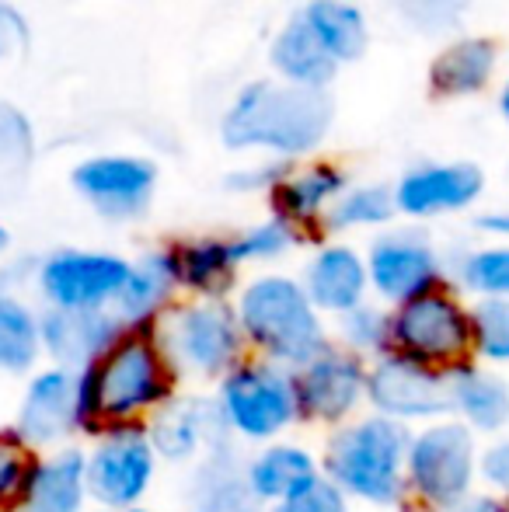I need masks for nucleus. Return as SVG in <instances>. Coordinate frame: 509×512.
Wrapping results in <instances>:
<instances>
[{
	"label": "nucleus",
	"mask_w": 509,
	"mask_h": 512,
	"mask_svg": "<svg viewBox=\"0 0 509 512\" xmlns=\"http://www.w3.org/2000/svg\"><path fill=\"white\" fill-rule=\"evenodd\" d=\"M335 126V102L328 91H307L276 77L241 84L220 112V143L234 154L311 161Z\"/></svg>",
	"instance_id": "nucleus-1"
},
{
	"label": "nucleus",
	"mask_w": 509,
	"mask_h": 512,
	"mask_svg": "<svg viewBox=\"0 0 509 512\" xmlns=\"http://www.w3.org/2000/svg\"><path fill=\"white\" fill-rule=\"evenodd\" d=\"M171 370L154 328H126L102 359L81 370V432L102 436L116 425H140L175 401Z\"/></svg>",
	"instance_id": "nucleus-2"
},
{
	"label": "nucleus",
	"mask_w": 509,
	"mask_h": 512,
	"mask_svg": "<svg viewBox=\"0 0 509 512\" xmlns=\"http://www.w3.org/2000/svg\"><path fill=\"white\" fill-rule=\"evenodd\" d=\"M231 304L248 349L286 370H300L332 345L325 317L314 310L297 276L258 272L238 286Z\"/></svg>",
	"instance_id": "nucleus-3"
},
{
	"label": "nucleus",
	"mask_w": 509,
	"mask_h": 512,
	"mask_svg": "<svg viewBox=\"0 0 509 512\" xmlns=\"http://www.w3.org/2000/svg\"><path fill=\"white\" fill-rule=\"evenodd\" d=\"M408 425L384 415H363L332 432L321 460V474L346 499H360L377 509H394L408 499L405 457Z\"/></svg>",
	"instance_id": "nucleus-4"
},
{
	"label": "nucleus",
	"mask_w": 509,
	"mask_h": 512,
	"mask_svg": "<svg viewBox=\"0 0 509 512\" xmlns=\"http://www.w3.org/2000/svg\"><path fill=\"white\" fill-rule=\"evenodd\" d=\"M154 335L171 370L192 380H224L248 349L231 300H178Z\"/></svg>",
	"instance_id": "nucleus-5"
},
{
	"label": "nucleus",
	"mask_w": 509,
	"mask_h": 512,
	"mask_svg": "<svg viewBox=\"0 0 509 512\" xmlns=\"http://www.w3.org/2000/svg\"><path fill=\"white\" fill-rule=\"evenodd\" d=\"M391 352L440 373L475 363L471 307L450 286L391 307Z\"/></svg>",
	"instance_id": "nucleus-6"
},
{
	"label": "nucleus",
	"mask_w": 509,
	"mask_h": 512,
	"mask_svg": "<svg viewBox=\"0 0 509 512\" xmlns=\"http://www.w3.org/2000/svg\"><path fill=\"white\" fill-rule=\"evenodd\" d=\"M217 405L231 436L276 443L300 418L297 377L269 359H241L224 380H217Z\"/></svg>",
	"instance_id": "nucleus-7"
},
{
	"label": "nucleus",
	"mask_w": 509,
	"mask_h": 512,
	"mask_svg": "<svg viewBox=\"0 0 509 512\" xmlns=\"http://www.w3.org/2000/svg\"><path fill=\"white\" fill-rule=\"evenodd\" d=\"M478 478L475 432L457 418H436L408 439L405 481L408 492L433 512L464 502Z\"/></svg>",
	"instance_id": "nucleus-8"
},
{
	"label": "nucleus",
	"mask_w": 509,
	"mask_h": 512,
	"mask_svg": "<svg viewBox=\"0 0 509 512\" xmlns=\"http://www.w3.org/2000/svg\"><path fill=\"white\" fill-rule=\"evenodd\" d=\"M367 258L370 293L381 304L398 307L429 290L450 286V265L443 262L433 237L419 227H387L374 234L363 251Z\"/></svg>",
	"instance_id": "nucleus-9"
},
{
	"label": "nucleus",
	"mask_w": 509,
	"mask_h": 512,
	"mask_svg": "<svg viewBox=\"0 0 509 512\" xmlns=\"http://www.w3.org/2000/svg\"><path fill=\"white\" fill-rule=\"evenodd\" d=\"M129 276L116 251L56 248L35 262V293L46 310H112Z\"/></svg>",
	"instance_id": "nucleus-10"
},
{
	"label": "nucleus",
	"mask_w": 509,
	"mask_h": 512,
	"mask_svg": "<svg viewBox=\"0 0 509 512\" xmlns=\"http://www.w3.org/2000/svg\"><path fill=\"white\" fill-rule=\"evenodd\" d=\"M157 474V453L147 425H116L88 453V499L102 512H123L143 502Z\"/></svg>",
	"instance_id": "nucleus-11"
},
{
	"label": "nucleus",
	"mask_w": 509,
	"mask_h": 512,
	"mask_svg": "<svg viewBox=\"0 0 509 512\" xmlns=\"http://www.w3.org/2000/svg\"><path fill=\"white\" fill-rule=\"evenodd\" d=\"M70 185L102 220L133 223L157 196V164L143 154H91L74 164Z\"/></svg>",
	"instance_id": "nucleus-12"
},
{
	"label": "nucleus",
	"mask_w": 509,
	"mask_h": 512,
	"mask_svg": "<svg viewBox=\"0 0 509 512\" xmlns=\"http://www.w3.org/2000/svg\"><path fill=\"white\" fill-rule=\"evenodd\" d=\"M367 401L391 422H436L450 415V373L387 352L367 366Z\"/></svg>",
	"instance_id": "nucleus-13"
},
{
	"label": "nucleus",
	"mask_w": 509,
	"mask_h": 512,
	"mask_svg": "<svg viewBox=\"0 0 509 512\" xmlns=\"http://www.w3.org/2000/svg\"><path fill=\"white\" fill-rule=\"evenodd\" d=\"M297 377L300 418L321 425H346V418L367 401V359L342 345H328L325 352L293 370Z\"/></svg>",
	"instance_id": "nucleus-14"
},
{
	"label": "nucleus",
	"mask_w": 509,
	"mask_h": 512,
	"mask_svg": "<svg viewBox=\"0 0 509 512\" xmlns=\"http://www.w3.org/2000/svg\"><path fill=\"white\" fill-rule=\"evenodd\" d=\"M398 216L436 220L468 213L485 192V171L475 161H419L391 185Z\"/></svg>",
	"instance_id": "nucleus-15"
},
{
	"label": "nucleus",
	"mask_w": 509,
	"mask_h": 512,
	"mask_svg": "<svg viewBox=\"0 0 509 512\" xmlns=\"http://www.w3.org/2000/svg\"><path fill=\"white\" fill-rule=\"evenodd\" d=\"M14 432L32 450L60 446L67 436L81 432V373L67 366H49L32 373L25 398L18 405Z\"/></svg>",
	"instance_id": "nucleus-16"
},
{
	"label": "nucleus",
	"mask_w": 509,
	"mask_h": 512,
	"mask_svg": "<svg viewBox=\"0 0 509 512\" xmlns=\"http://www.w3.org/2000/svg\"><path fill=\"white\" fill-rule=\"evenodd\" d=\"M147 436L157 457L171 464L206 457L234 443L217 398H175L147 418Z\"/></svg>",
	"instance_id": "nucleus-17"
},
{
	"label": "nucleus",
	"mask_w": 509,
	"mask_h": 512,
	"mask_svg": "<svg viewBox=\"0 0 509 512\" xmlns=\"http://www.w3.org/2000/svg\"><path fill=\"white\" fill-rule=\"evenodd\" d=\"M300 286L311 297L314 310L321 317H346L349 310L363 307L370 297V279H367V258L356 244L346 241H325L311 251L300 272Z\"/></svg>",
	"instance_id": "nucleus-18"
},
{
	"label": "nucleus",
	"mask_w": 509,
	"mask_h": 512,
	"mask_svg": "<svg viewBox=\"0 0 509 512\" xmlns=\"http://www.w3.org/2000/svg\"><path fill=\"white\" fill-rule=\"evenodd\" d=\"M346 189H349V175L335 161L311 157V161L290 164V171L269 192V216H279L293 230L311 237L314 230L325 227L328 209L335 206V199Z\"/></svg>",
	"instance_id": "nucleus-19"
},
{
	"label": "nucleus",
	"mask_w": 509,
	"mask_h": 512,
	"mask_svg": "<svg viewBox=\"0 0 509 512\" xmlns=\"http://www.w3.org/2000/svg\"><path fill=\"white\" fill-rule=\"evenodd\" d=\"M123 331V321L112 310H42L39 314L42 356L77 373L102 359Z\"/></svg>",
	"instance_id": "nucleus-20"
},
{
	"label": "nucleus",
	"mask_w": 509,
	"mask_h": 512,
	"mask_svg": "<svg viewBox=\"0 0 509 512\" xmlns=\"http://www.w3.org/2000/svg\"><path fill=\"white\" fill-rule=\"evenodd\" d=\"M499 60V42L489 35H454L429 63V91L443 102L485 95L499 77Z\"/></svg>",
	"instance_id": "nucleus-21"
},
{
	"label": "nucleus",
	"mask_w": 509,
	"mask_h": 512,
	"mask_svg": "<svg viewBox=\"0 0 509 512\" xmlns=\"http://www.w3.org/2000/svg\"><path fill=\"white\" fill-rule=\"evenodd\" d=\"M175 258L178 290L192 300H227L238 290L241 258L234 251V237L227 234H199L168 244Z\"/></svg>",
	"instance_id": "nucleus-22"
},
{
	"label": "nucleus",
	"mask_w": 509,
	"mask_h": 512,
	"mask_svg": "<svg viewBox=\"0 0 509 512\" xmlns=\"http://www.w3.org/2000/svg\"><path fill=\"white\" fill-rule=\"evenodd\" d=\"M178 293L182 290L171 248H150L129 262V276L112 304V314L123 321V328H157V321L178 304Z\"/></svg>",
	"instance_id": "nucleus-23"
},
{
	"label": "nucleus",
	"mask_w": 509,
	"mask_h": 512,
	"mask_svg": "<svg viewBox=\"0 0 509 512\" xmlns=\"http://www.w3.org/2000/svg\"><path fill=\"white\" fill-rule=\"evenodd\" d=\"M321 474V464L311 450L297 443H265L255 457L245 460V485L255 506H279L297 495L311 492Z\"/></svg>",
	"instance_id": "nucleus-24"
},
{
	"label": "nucleus",
	"mask_w": 509,
	"mask_h": 512,
	"mask_svg": "<svg viewBox=\"0 0 509 512\" xmlns=\"http://www.w3.org/2000/svg\"><path fill=\"white\" fill-rule=\"evenodd\" d=\"M269 67L272 77L293 88L307 91H328L332 81L339 77V63L325 53V46L318 42V35L307 28V21L300 18V11L293 18H286L276 28L269 42Z\"/></svg>",
	"instance_id": "nucleus-25"
},
{
	"label": "nucleus",
	"mask_w": 509,
	"mask_h": 512,
	"mask_svg": "<svg viewBox=\"0 0 509 512\" xmlns=\"http://www.w3.org/2000/svg\"><path fill=\"white\" fill-rule=\"evenodd\" d=\"M88 506V453L60 446L35 460L18 512H84Z\"/></svg>",
	"instance_id": "nucleus-26"
},
{
	"label": "nucleus",
	"mask_w": 509,
	"mask_h": 512,
	"mask_svg": "<svg viewBox=\"0 0 509 512\" xmlns=\"http://www.w3.org/2000/svg\"><path fill=\"white\" fill-rule=\"evenodd\" d=\"M450 411L471 432H499L509 425V384L499 373L468 363L450 373Z\"/></svg>",
	"instance_id": "nucleus-27"
},
{
	"label": "nucleus",
	"mask_w": 509,
	"mask_h": 512,
	"mask_svg": "<svg viewBox=\"0 0 509 512\" xmlns=\"http://www.w3.org/2000/svg\"><path fill=\"white\" fill-rule=\"evenodd\" d=\"M185 495L192 512H245L255 506L245 485V460L238 457L234 443L210 450L199 460Z\"/></svg>",
	"instance_id": "nucleus-28"
},
{
	"label": "nucleus",
	"mask_w": 509,
	"mask_h": 512,
	"mask_svg": "<svg viewBox=\"0 0 509 512\" xmlns=\"http://www.w3.org/2000/svg\"><path fill=\"white\" fill-rule=\"evenodd\" d=\"M300 18L307 21L325 53L332 56L339 67L356 63L367 56L370 49V25L367 14L353 4V0H307L300 7Z\"/></svg>",
	"instance_id": "nucleus-29"
},
{
	"label": "nucleus",
	"mask_w": 509,
	"mask_h": 512,
	"mask_svg": "<svg viewBox=\"0 0 509 512\" xmlns=\"http://www.w3.org/2000/svg\"><path fill=\"white\" fill-rule=\"evenodd\" d=\"M398 216V206H394V189L384 182H360L342 192L335 199V206L328 209L325 227L328 234H360V230H387Z\"/></svg>",
	"instance_id": "nucleus-30"
},
{
	"label": "nucleus",
	"mask_w": 509,
	"mask_h": 512,
	"mask_svg": "<svg viewBox=\"0 0 509 512\" xmlns=\"http://www.w3.org/2000/svg\"><path fill=\"white\" fill-rule=\"evenodd\" d=\"M39 356V310L25 297H0V373H32Z\"/></svg>",
	"instance_id": "nucleus-31"
},
{
	"label": "nucleus",
	"mask_w": 509,
	"mask_h": 512,
	"mask_svg": "<svg viewBox=\"0 0 509 512\" xmlns=\"http://www.w3.org/2000/svg\"><path fill=\"white\" fill-rule=\"evenodd\" d=\"M450 276L478 300H509V244L496 241L461 251L450 265Z\"/></svg>",
	"instance_id": "nucleus-32"
},
{
	"label": "nucleus",
	"mask_w": 509,
	"mask_h": 512,
	"mask_svg": "<svg viewBox=\"0 0 509 512\" xmlns=\"http://www.w3.org/2000/svg\"><path fill=\"white\" fill-rule=\"evenodd\" d=\"M234 237V251H238L241 265H269L286 258L290 251H297L307 241L300 230H293L290 223H283L279 216H265V220L245 227Z\"/></svg>",
	"instance_id": "nucleus-33"
},
{
	"label": "nucleus",
	"mask_w": 509,
	"mask_h": 512,
	"mask_svg": "<svg viewBox=\"0 0 509 512\" xmlns=\"http://www.w3.org/2000/svg\"><path fill=\"white\" fill-rule=\"evenodd\" d=\"M339 338L342 349L356 352L360 359H381L391 352V310L381 304H363L339 317Z\"/></svg>",
	"instance_id": "nucleus-34"
},
{
	"label": "nucleus",
	"mask_w": 509,
	"mask_h": 512,
	"mask_svg": "<svg viewBox=\"0 0 509 512\" xmlns=\"http://www.w3.org/2000/svg\"><path fill=\"white\" fill-rule=\"evenodd\" d=\"M39 453L14 429L0 432V512H18Z\"/></svg>",
	"instance_id": "nucleus-35"
},
{
	"label": "nucleus",
	"mask_w": 509,
	"mask_h": 512,
	"mask_svg": "<svg viewBox=\"0 0 509 512\" xmlns=\"http://www.w3.org/2000/svg\"><path fill=\"white\" fill-rule=\"evenodd\" d=\"M471 338H475L478 359L509 366V300H475Z\"/></svg>",
	"instance_id": "nucleus-36"
},
{
	"label": "nucleus",
	"mask_w": 509,
	"mask_h": 512,
	"mask_svg": "<svg viewBox=\"0 0 509 512\" xmlns=\"http://www.w3.org/2000/svg\"><path fill=\"white\" fill-rule=\"evenodd\" d=\"M35 161V126L25 108L0 98V171L21 175Z\"/></svg>",
	"instance_id": "nucleus-37"
},
{
	"label": "nucleus",
	"mask_w": 509,
	"mask_h": 512,
	"mask_svg": "<svg viewBox=\"0 0 509 512\" xmlns=\"http://www.w3.org/2000/svg\"><path fill=\"white\" fill-rule=\"evenodd\" d=\"M398 18L422 35H454L464 25V0H391Z\"/></svg>",
	"instance_id": "nucleus-38"
},
{
	"label": "nucleus",
	"mask_w": 509,
	"mask_h": 512,
	"mask_svg": "<svg viewBox=\"0 0 509 512\" xmlns=\"http://www.w3.org/2000/svg\"><path fill=\"white\" fill-rule=\"evenodd\" d=\"M290 171V164L286 161H272V157H255V161L241 164V168H234L231 175L224 178V185L231 192H241V196H265L269 199V192L279 185V178Z\"/></svg>",
	"instance_id": "nucleus-39"
},
{
	"label": "nucleus",
	"mask_w": 509,
	"mask_h": 512,
	"mask_svg": "<svg viewBox=\"0 0 509 512\" xmlns=\"http://www.w3.org/2000/svg\"><path fill=\"white\" fill-rule=\"evenodd\" d=\"M28 46H32L28 18L21 14L18 4L0 0V67H7V63H14L18 56H25Z\"/></svg>",
	"instance_id": "nucleus-40"
},
{
	"label": "nucleus",
	"mask_w": 509,
	"mask_h": 512,
	"mask_svg": "<svg viewBox=\"0 0 509 512\" xmlns=\"http://www.w3.org/2000/svg\"><path fill=\"white\" fill-rule=\"evenodd\" d=\"M265 512H349V499L332 481L321 478L311 492L297 495V499H290V502H279V506H269Z\"/></svg>",
	"instance_id": "nucleus-41"
},
{
	"label": "nucleus",
	"mask_w": 509,
	"mask_h": 512,
	"mask_svg": "<svg viewBox=\"0 0 509 512\" xmlns=\"http://www.w3.org/2000/svg\"><path fill=\"white\" fill-rule=\"evenodd\" d=\"M478 474L492 492L509 499V439H499L489 450L478 453Z\"/></svg>",
	"instance_id": "nucleus-42"
},
{
	"label": "nucleus",
	"mask_w": 509,
	"mask_h": 512,
	"mask_svg": "<svg viewBox=\"0 0 509 512\" xmlns=\"http://www.w3.org/2000/svg\"><path fill=\"white\" fill-rule=\"evenodd\" d=\"M478 230L496 241H506L509 244V206L506 209H489V213L478 216Z\"/></svg>",
	"instance_id": "nucleus-43"
},
{
	"label": "nucleus",
	"mask_w": 509,
	"mask_h": 512,
	"mask_svg": "<svg viewBox=\"0 0 509 512\" xmlns=\"http://www.w3.org/2000/svg\"><path fill=\"white\" fill-rule=\"evenodd\" d=\"M447 512H509V509L499 495H468V499L457 502V506Z\"/></svg>",
	"instance_id": "nucleus-44"
},
{
	"label": "nucleus",
	"mask_w": 509,
	"mask_h": 512,
	"mask_svg": "<svg viewBox=\"0 0 509 512\" xmlns=\"http://www.w3.org/2000/svg\"><path fill=\"white\" fill-rule=\"evenodd\" d=\"M499 112L509 119V77H506V84H503V91H499Z\"/></svg>",
	"instance_id": "nucleus-45"
},
{
	"label": "nucleus",
	"mask_w": 509,
	"mask_h": 512,
	"mask_svg": "<svg viewBox=\"0 0 509 512\" xmlns=\"http://www.w3.org/2000/svg\"><path fill=\"white\" fill-rule=\"evenodd\" d=\"M7 248H11V234H7V227L0 223V255H4Z\"/></svg>",
	"instance_id": "nucleus-46"
},
{
	"label": "nucleus",
	"mask_w": 509,
	"mask_h": 512,
	"mask_svg": "<svg viewBox=\"0 0 509 512\" xmlns=\"http://www.w3.org/2000/svg\"><path fill=\"white\" fill-rule=\"evenodd\" d=\"M123 512H154V509H147V506H133V509H123Z\"/></svg>",
	"instance_id": "nucleus-47"
},
{
	"label": "nucleus",
	"mask_w": 509,
	"mask_h": 512,
	"mask_svg": "<svg viewBox=\"0 0 509 512\" xmlns=\"http://www.w3.org/2000/svg\"><path fill=\"white\" fill-rule=\"evenodd\" d=\"M245 512H265V509H258V506H252V509H245Z\"/></svg>",
	"instance_id": "nucleus-48"
},
{
	"label": "nucleus",
	"mask_w": 509,
	"mask_h": 512,
	"mask_svg": "<svg viewBox=\"0 0 509 512\" xmlns=\"http://www.w3.org/2000/svg\"><path fill=\"white\" fill-rule=\"evenodd\" d=\"M503 502H506V509H509V499H503Z\"/></svg>",
	"instance_id": "nucleus-49"
},
{
	"label": "nucleus",
	"mask_w": 509,
	"mask_h": 512,
	"mask_svg": "<svg viewBox=\"0 0 509 512\" xmlns=\"http://www.w3.org/2000/svg\"><path fill=\"white\" fill-rule=\"evenodd\" d=\"M95 512H102V509H95Z\"/></svg>",
	"instance_id": "nucleus-50"
}]
</instances>
